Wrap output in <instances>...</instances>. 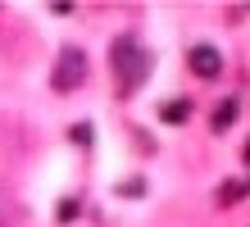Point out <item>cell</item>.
I'll return each instance as SVG.
<instances>
[{
  "mask_svg": "<svg viewBox=\"0 0 250 227\" xmlns=\"http://www.w3.org/2000/svg\"><path fill=\"white\" fill-rule=\"evenodd\" d=\"M191 73H200V78H218L223 73V55L214 50V45H191Z\"/></svg>",
  "mask_w": 250,
  "mask_h": 227,
  "instance_id": "cell-3",
  "label": "cell"
},
{
  "mask_svg": "<svg viewBox=\"0 0 250 227\" xmlns=\"http://www.w3.org/2000/svg\"><path fill=\"white\" fill-rule=\"evenodd\" d=\"M86 82V55L78 50V45H64L60 59H55V86L60 91H78Z\"/></svg>",
  "mask_w": 250,
  "mask_h": 227,
  "instance_id": "cell-2",
  "label": "cell"
},
{
  "mask_svg": "<svg viewBox=\"0 0 250 227\" xmlns=\"http://www.w3.org/2000/svg\"><path fill=\"white\" fill-rule=\"evenodd\" d=\"M14 218H19V209H14V200L0 191V227H14Z\"/></svg>",
  "mask_w": 250,
  "mask_h": 227,
  "instance_id": "cell-6",
  "label": "cell"
},
{
  "mask_svg": "<svg viewBox=\"0 0 250 227\" xmlns=\"http://www.w3.org/2000/svg\"><path fill=\"white\" fill-rule=\"evenodd\" d=\"M114 68H119L123 86H141L146 68H150V55H146L132 37H119V41H114Z\"/></svg>",
  "mask_w": 250,
  "mask_h": 227,
  "instance_id": "cell-1",
  "label": "cell"
},
{
  "mask_svg": "<svg viewBox=\"0 0 250 227\" xmlns=\"http://www.w3.org/2000/svg\"><path fill=\"white\" fill-rule=\"evenodd\" d=\"M159 118H164V123H187V118H191V104L187 100H173V104L159 109Z\"/></svg>",
  "mask_w": 250,
  "mask_h": 227,
  "instance_id": "cell-4",
  "label": "cell"
},
{
  "mask_svg": "<svg viewBox=\"0 0 250 227\" xmlns=\"http://www.w3.org/2000/svg\"><path fill=\"white\" fill-rule=\"evenodd\" d=\"M232 118H237V100H223V104H218V114H214V127L223 132V127L232 123Z\"/></svg>",
  "mask_w": 250,
  "mask_h": 227,
  "instance_id": "cell-5",
  "label": "cell"
}]
</instances>
